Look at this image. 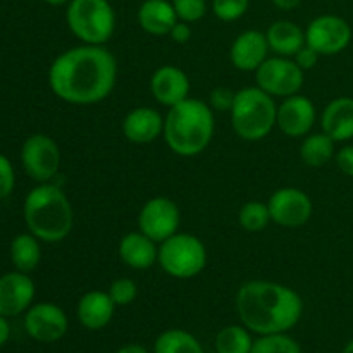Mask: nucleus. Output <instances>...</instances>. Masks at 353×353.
<instances>
[{
	"label": "nucleus",
	"instance_id": "obj_1",
	"mask_svg": "<svg viewBox=\"0 0 353 353\" xmlns=\"http://www.w3.org/2000/svg\"><path fill=\"white\" fill-rule=\"evenodd\" d=\"M117 81V61L105 45L81 43L62 52L48 69V85L64 102L93 105L112 93Z\"/></svg>",
	"mask_w": 353,
	"mask_h": 353
},
{
	"label": "nucleus",
	"instance_id": "obj_2",
	"mask_svg": "<svg viewBox=\"0 0 353 353\" xmlns=\"http://www.w3.org/2000/svg\"><path fill=\"white\" fill-rule=\"evenodd\" d=\"M236 312L241 324L259 336L285 334L302 319L303 300L281 283L252 279L238 290Z\"/></svg>",
	"mask_w": 353,
	"mask_h": 353
},
{
	"label": "nucleus",
	"instance_id": "obj_3",
	"mask_svg": "<svg viewBox=\"0 0 353 353\" xmlns=\"http://www.w3.org/2000/svg\"><path fill=\"white\" fill-rule=\"evenodd\" d=\"M216 131L214 110L209 103L188 97L169 107L164 117V140L179 157H196L209 147Z\"/></svg>",
	"mask_w": 353,
	"mask_h": 353
},
{
	"label": "nucleus",
	"instance_id": "obj_4",
	"mask_svg": "<svg viewBox=\"0 0 353 353\" xmlns=\"http://www.w3.org/2000/svg\"><path fill=\"white\" fill-rule=\"evenodd\" d=\"M24 221L40 241L59 243L72 231L74 210L62 188L54 183H40L24 200Z\"/></svg>",
	"mask_w": 353,
	"mask_h": 353
},
{
	"label": "nucleus",
	"instance_id": "obj_5",
	"mask_svg": "<svg viewBox=\"0 0 353 353\" xmlns=\"http://www.w3.org/2000/svg\"><path fill=\"white\" fill-rule=\"evenodd\" d=\"M231 126L238 138L245 141H261L271 134L278 119V105L274 97L255 86L236 92L230 110Z\"/></svg>",
	"mask_w": 353,
	"mask_h": 353
},
{
	"label": "nucleus",
	"instance_id": "obj_6",
	"mask_svg": "<svg viewBox=\"0 0 353 353\" xmlns=\"http://www.w3.org/2000/svg\"><path fill=\"white\" fill-rule=\"evenodd\" d=\"M65 23L81 43L105 45L116 31V12L109 0H71Z\"/></svg>",
	"mask_w": 353,
	"mask_h": 353
},
{
	"label": "nucleus",
	"instance_id": "obj_7",
	"mask_svg": "<svg viewBox=\"0 0 353 353\" xmlns=\"http://www.w3.org/2000/svg\"><path fill=\"white\" fill-rule=\"evenodd\" d=\"M157 264L174 279H192L207 265V248L200 238L190 233H176L159 245Z\"/></svg>",
	"mask_w": 353,
	"mask_h": 353
},
{
	"label": "nucleus",
	"instance_id": "obj_8",
	"mask_svg": "<svg viewBox=\"0 0 353 353\" xmlns=\"http://www.w3.org/2000/svg\"><path fill=\"white\" fill-rule=\"evenodd\" d=\"M255 83L274 99H286L300 93L305 83V71L292 57H268L255 71Z\"/></svg>",
	"mask_w": 353,
	"mask_h": 353
},
{
	"label": "nucleus",
	"instance_id": "obj_9",
	"mask_svg": "<svg viewBox=\"0 0 353 353\" xmlns=\"http://www.w3.org/2000/svg\"><path fill=\"white\" fill-rule=\"evenodd\" d=\"M21 162L31 179L38 183H50L61 168V150L54 138L48 134H31L21 148Z\"/></svg>",
	"mask_w": 353,
	"mask_h": 353
},
{
	"label": "nucleus",
	"instance_id": "obj_10",
	"mask_svg": "<svg viewBox=\"0 0 353 353\" xmlns=\"http://www.w3.org/2000/svg\"><path fill=\"white\" fill-rule=\"evenodd\" d=\"M181 212L174 200L168 196H154L147 200L138 214V230L161 245L179 231Z\"/></svg>",
	"mask_w": 353,
	"mask_h": 353
},
{
	"label": "nucleus",
	"instance_id": "obj_11",
	"mask_svg": "<svg viewBox=\"0 0 353 353\" xmlns=\"http://www.w3.org/2000/svg\"><path fill=\"white\" fill-rule=\"evenodd\" d=\"M305 41L319 55H338L350 45L352 28L343 17L323 14L309 23Z\"/></svg>",
	"mask_w": 353,
	"mask_h": 353
},
{
	"label": "nucleus",
	"instance_id": "obj_12",
	"mask_svg": "<svg viewBox=\"0 0 353 353\" xmlns=\"http://www.w3.org/2000/svg\"><path fill=\"white\" fill-rule=\"evenodd\" d=\"M269 212L272 223L283 228H300L312 217L314 203L305 192L295 186L279 188L269 196Z\"/></svg>",
	"mask_w": 353,
	"mask_h": 353
},
{
	"label": "nucleus",
	"instance_id": "obj_13",
	"mask_svg": "<svg viewBox=\"0 0 353 353\" xmlns=\"http://www.w3.org/2000/svg\"><path fill=\"white\" fill-rule=\"evenodd\" d=\"M24 330L40 343H55L62 340L69 330V321L64 310L55 303L41 302L31 305L24 316Z\"/></svg>",
	"mask_w": 353,
	"mask_h": 353
},
{
	"label": "nucleus",
	"instance_id": "obj_14",
	"mask_svg": "<svg viewBox=\"0 0 353 353\" xmlns=\"http://www.w3.org/2000/svg\"><path fill=\"white\" fill-rule=\"evenodd\" d=\"M317 121V110L309 97L296 93L286 97L278 105L276 126L288 138H303L312 133Z\"/></svg>",
	"mask_w": 353,
	"mask_h": 353
},
{
	"label": "nucleus",
	"instance_id": "obj_15",
	"mask_svg": "<svg viewBox=\"0 0 353 353\" xmlns=\"http://www.w3.org/2000/svg\"><path fill=\"white\" fill-rule=\"evenodd\" d=\"M34 299V283L26 272H7L0 278V316L16 317L26 312Z\"/></svg>",
	"mask_w": 353,
	"mask_h": 353
},
{
	"label": "nucleus",
	"instance_id": "obj_16",
	"mask_svg": "<svg viewBox=\"0 0 353 353\" xmlns=\"http://www.w3.org/2000/svg\"><path fill=\"white\" fill-rule=\"evenodd\" d=\"M190 88H192V83H190L188 74L178 65H161L155 69L150 78L152 97L168 109L188 99Z\"/></svg>",
	"mask_w": 353,
	"mask_h": 353
},
{
	"label": "nucleus",
	"instance_id": "obj_17",
	"mask_svg": "<svg viewBox=\"0 0 353 353\" xmlns=\"http://www.w3.org/2000/svg\"><path fill=\"white\" fill-rule=\"evenodd\" d=\"M269 43L265 33L257 30H247L234 38L230 48V61L238 71L255 72L268 59Z\"/></svg>",
	"mask_w": 353,
	"mask_h": 353
},
{
	"label": "nucleus",
	"instance_id": "obj_18",
	"mask_svg": "<svg viewBox=\"0 0 353 353\" xmlns=\"http://www.w3.org/2000/svg\"><path fill=\"white\" fill-rule=\"evenodd\" d=\"M123 134L134 145H147L164 134V117L152 107H134L123 119Z\"/></svg>",
	"mask_w": 353,
	"mask_h": 353
},
{
	"label": "nucleus",
	"instance_id": "obj_19",
	"mask_svg": "<svg viewBox=\"0 0 353 353\" xmlns=\"http://www.w3.org/2000/svg\"><path fill=\"white\" fill-rule=\"evenodd\" d=\"M117 255H119L121 262L130 269L143 271V269L157 264L159 245L140 230L131 231L121 238L119 245H117Z\"/></svg>",
	"mask_w": 353,
	"mask_h": 353
},
{
	"label": "nucleus",
	"instance_id": "obj_20",
	"mask_svg": "<svg viewBox=\"0 0 353 353\" xmlns=\"http://www.w3.org/2000/svg\"><path fill=\"white\" fill-rule=\"evenodd\" d=\"M114 312H116V303L110 299L109 292H100V290L85 293L76 307V317L79 324L90 331H100L109 326Z\"/></svg>",
	"mask_w": 353,
	"mask_h": 353
},
{
	"label": "nucleus",
	"instance_id": "obj_21",
	"mask_svg": "<svg viewBox=\"0 0 353 353\" xmlns=\"http://www.w3.org/2000/svg\"><path fill=\"white\" fill-rule=\"evenodd\" d=\"M321 128L336 143L353 140V99L338 97L333 99L321 114Z\"/></svg>",
	"mask_w": 353,
	"mask_h": 353
},
{
	"label": "nucleus",
	"instance_id": "obj_22",
	"mask_svg": "<svg viewBox=\"0 0 353 353\" xmlns=\"http://www.w3.org/2000/svg\"><path fill=\"white\" fill-rule=\"evenodd\" d=\"M178 23V16L168 0H145L138 9V24L145 33L152 37L169 34L172 26Z\"/></svg>",
	"mask_w": 353,
	"mask_h": 353
},
{
	"label": "nucleus",
	"instance_id": "obj_23",
	"mask_svg": "<svg viewBox=\"0 0 353 353\" xmlns=\"http://www.w3.org/2000/svg\"><path fill=\"white\" fill-rule=\"evenodd\" d=\"M265 38H268L269 48L281 57H293L307 43L305 30H302L293 21L286 19L272 23L265 31Z\"/></svg>",
	"mask_w": 353,
	"mask_h": 353
},
{
	"label": "nucleus",
	"instance_id": "obj_24",
	"mask_svg": "<svg viewBox=\"0 0 353 353\" xmlns=\"http://www.w3.org/2000/svg\"><path fill=\"white\" fill-rule=\"evenodd\" d=\"M336 154V141L327 137L324 131L321 133H309L303 137L300 145V159L309 168H324L330 161H333Z\"/></svg>",
	"mask_w": 353,
	"mask_h": 353
},
{
	"label": "nucleus",
	"instance_id": "obj_25",
	"mask_svg": "<svg viewBox=\"0 0 353 353\" xmlns=\"http://www.w3.org/2000/svg\"><path fill=\"white\" fill-rule=\"evenodd\" d=\"M10 261L16 271L31 272L38 268L41 261L40 240L34 234H17L10 243Z\"/></svg>",
	"mask_w": 353,
	"mask_h": 353
},
{
	"label": "nucleus",
	"instance_id": "obj_26",
	"mask_svg": "<svg viewBox=\"0 0 353 353\" xmlns=\"http://www.w3.org/2000/svg\"><path fill=\"white\" fill-rule=\"evenodd\" d=\"M154 353H203V348L192 333L174 327L159 334Z\"/></svg>",
	"mask_w": 353,
	"mask_h": 353
},
{
	"label": "nucleus",
	"instance_id": "obj_27",
	"mask_svg": "<svg viewBox=\"0 0 353 353\" xmlns=\"http://www.w3.org/2000/svg\"><path fill=\"white\" fill-rule=\"evenodd\" d=\"M252 331L241 324V326H224L216 334V353H250L254 348Z\"/></svg>",
	"mask_w": 353,
	"mask_h": 353
},
{
	"label": "nucleus",
	"instance_id": "obj_28",
	"mask_svg": "<svg viewBox=\"0 0 353 353\" xmlns=\"http://www.w3.org/2000/svg\"><path fill=\"white\" fill-rule=\"evenodd\" d=\"M238 223L241 230L247 233H261L269 223H272L271 212H269L268 202H259V200H250L243 203L238 212Z\"/></svg>",
	"mask_w": 353,
	"mask_h": 353
},
{
	"label": "nucleus",
	"instance_id": "obj_29",
	"mask_svg": "<svg viewBox=\"0 0 353 353\" xmlns=\"http://www.w3.org/2000/svg\"><path fill=\"white\" fill-rule=\"evenodd\" d=\"M250 353H302V348L288 334H269L254 341Z\"/></svg>",
	"mask_w": 353,
	"mask_h": 353
},
{
	"label": "nucleus",
	"instance_id": "obj_30",
	"mask_svg": "<svg viewBox=\"0 0 353 353\" xmlns=\"http://www.w3.org/2000/svg\"><path fill=\"white\" fill-rule=\"evenodd\" d=\"M250 7V0H212V12L224 23H233L243 17Z\"/></svg>",
	"mask_w": 353,
	"mask_h": 353
},
{
	"label": "nucleus",
	"instance_id": "obj_31",
	"mask_svg": "<svg viewBox=\"0 0 353 353\" xmlns=\"http://www.w3.org/2000/svg\"><path fill=\"white\" fill-rule=\"evenodd\" d=\"M109 295L116 307H126L137 300L138 285L131 278H117L110 283Z\"/></svg>",
	"mask_w": 353,
	"mask_h": 353
},
{
	"label": "nucleus",
	"instance_id": "obj_32",
	"mask_svg": "<svg viewBox=\"0 0 353 353\" xmlns=\"http://www.w3.org/2000/svg\"><path fill=\"white\" fill-rule=\"evenodd\" d=\"M172 7L178 21H185L188 24L196 23L207 14L205 0H172Z\"/></svg>",
	"mask_w": 353,
	"mask_h": 353
},
{
	"label": "nucleus",
	"instance_id": "obj_33",
	"mask_svg": "<svg viewBox=\"0 0 353 353\" xmlns=\"http://www.w3.org/2000/svg\"><path fill=\"white\" fill-rule=\"evenodd\" d=\"M234 97H236V92H233L231 88H228V86H217V88H214L210 92L209 105L212 107V110L230 112L234 103Z\"/></svg>",
	"mask_w": 353,
	"mask_h": 353
},
{
	"label": "nucleus",
	"instance_id": "obj_34",
	"mask_svg": "<svg viewBox=\"0 0 353 353\" xmlns=\"http://www.w3.org/2000/svg\"><path fill=\"white\" fill-rule=\"evenodd\" d=\"M14 185H16V176H14V168L6 155L0 154V199H6L12 193Z\"/></svg>",
	"mask_w": 353,
	"mask_h": 353
},
{
	"label": "nucleus",
	"instance_id": "obj_35",
	"mask_svg": "<svg viewBox=\"0 0 353 353\" xmlns=\"http://www.w3.org/2000/svg\"><path fill=\"white\" fill-rule=\"evenodd\" d=\"M334 162L343 174L353 178V145H345L334 154Z\"/></svg>",
	"mask_w": 353,
	"mask_h": 353
},
{
	"label": "nucleus",
	"instance_id": "obj_36",
	"mask_svg": "<svg viewBox=\"0 0 353 353\" xmlns=\"http://www.w3.org/2000/svg\"><path fill=\"white\" fill-rule=\"evenodd\" d=\"M321 55L317 54L316 50H314L312 47H309V45H303L302 48H300L299 52H296L295 55H293V61L296 62V64L300 65V68L303 69V71H309V69H312L314 65L317 64V61H319Z\"/></svg>",
	"mask_w": 353,
	"mask_h": 353
},
{
	"label": "nucleus",
	"instance_id": "obj_37",
	"mask_svg": "<svg viewBox=\"0 0 353 353\" xmlns=\"http://www.w3.org/2000/svg\"><path fill=\"white\" fill-rule=\"evenodd\" d=\"M192 34H193L192 26H190L188 23H185V21H178V23L172 26V30L169 31V37H171V40L178 45L188 43L190 38H192Z\"/></svg>",
	"mask_w": 353,
	"mask_h": 353
},
{
	"label": "nucleus",
	"instance_id": "obj_38",
	"mask_svg": "<svg viewBox=\"0 0 353 353\" xmlns=\"http://www.w3.org/2000/svg\"><path fill=\"white\" fill-rule=\"evenodd\" d=\"M9 336H10V327H9V323H7V317L0 316V347L7 343Z\"/></svg>",
	"mask_w": 353,
	"mask_h": 353
},
{
	"label": "nucleus",
	"instance_id": "obj_39",
	"mask_svg": "<svg viewBox=\"0 0 353 353\" xmlns=\"http://www.w3.org/2000/svg\"><path fill=\"white\" fill-rule=\"evenodd\" d=\"M271 2L281 10H293L302 3V0H271Z\"/></svg>",
	"mask_w": 353,
	"mask_h": 353
},
{
	"label": "nucleus",
	"instance_id": "obj_40",
	"mask_svg": "<svg viewBox=\"0 0 353 353\" xmlns=\"http://www.w3.org/2000/svg\"><path fill=\"white\" fill-rule=\"evenodd\" d=\"M116 353H150V352H148L145 347H141V345L131 343V345H124V347H121Z\"/></svg>",
	"mask_w": 353,
	"mask_h": 353
},
{
	"label": "nucleus",
	"instance_id": "obj_41",
	"mask_svg": "<svg viewBox=\"0 0 353 353\" xmlns=\"http://www.w3.org/2000/svg\"><path fill=\"white\" fill-rule=\"evenodd\" d=\"M43 2H47L48 6H68L71 0H43Z\"/></svg>",
	"mask_w": 353,
	"mask_h": 353
},
{
	"label": "nucleus",
	"instance_id": "obj_42",
	"mask_svg": "<svg viewBox=\"0 0 353 353\" xmlns=\"http://www.w3.org/2000/svg\"><path fill=\"white\" fill-rule=\"evenodd\" d=\"M341 353H353V338H352L350 341H348L347 347L343 348V352H341Z\"/></svg>",
	"mask_w": 353,
	"mask_h": 353
}]
</instances>
